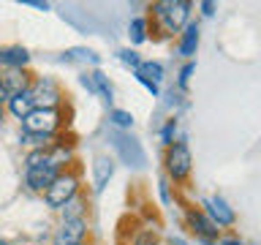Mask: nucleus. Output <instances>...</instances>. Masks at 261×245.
I'll use <instances>...</instances> for the list:
<instances>
[{"label":"nucleus","instance_id":"1","mask_svg":"<svg viewBox=\"0 0 261 245\" xmlns=\"http://www.w3.org/2000/svg\"><path fill=\"white\" fill-rule=\"evenodd\" d=\"M193 3L188 0H161V3H152V22L166 33V36H174L188 24V16H191Z\"/></svg>","mask_w":261,"mask_h":245},{"label":"nucleus","instance_id":"2","mask_svg":"<svg viewBox=\"0 0 261 245\" xmlns=\"http://www.w3.org/2000/svg\"><path fill=\"white\" fill-rule=\"evenodd\" d=\"M79 193V169L73 166H65L60 175L55 177V183L44 191V202L49 210H60L65 202H71L73 196Z\"/></svg>","mask_w":261,"mask_h":245},{"label":"nucleus","instance_id":"3","mask_svg":"<svg viewBox=\"0 0 261 245\" xmlns=\"http://www.w3.org/2000/svg\"><path fill=\"white\" fill-rule=\"evenodd\" d=\"M63 122H68V120H65V112L60 106H55V109H33L22 120V131L24 134H38V136L55 139L63 131Z\"/></svg>","mask_w":261,"mask_h":245},{"label":"nucleus","instance_id":"4","mask_svg":"<svg viewBox=\"0 0 261 245\" xmlns=\"http://www.w3.org/2000/svg\"><path fill=\"white\" fill-rule=\"evenodd\" d=\"M163 166H166V180H174L177 185L188 183L191 177V169H193V158H191V150H188L185 142H174L171 147H166V158H163Z\"/></svg>","mask_w":261,"mask_h":245},{"label":"nucleus","instance_id":"5","mask_svg":"<svg viewBox=\"0 0 261 245\" xmlns=\"http://www.w3.org/2000/svg\"><path fill=\"white\" fill-rule=\"evenodd\" d=\"M185 224L196 234V240L204 242V245H215L220 240V229L212 224V220L204 215V210H199V207H185Z\"/></svg>","mask_w":261,"mask_h":245},{"label":"nucleus","instance_id":"6","mask_svg":"<svg viewBox=\"0 0 261 245\" xmlns=\"http://www.w3.org/2000/svg\"><path fill=\"white\" fill-rule=\"evenodd\" d=\"M65 166H60V163H55L52 158H46L44 163H36V166H28L24 169V183H28L30 191L36 193H44L49 185L55 183V177L60 175Z\"/></svg>","mask_w":261,"mask_h":245},{"label":"nucleus","instance_id":"7","mask_svg":"<svg viewBox=\"0 0 261 245\" xmlns=\"http://www.w3.org/2000/svg\"><path fill=\"white\" fill-rule=\"evenodd\" d=\"M30 93H33V101H36V109H55L60 106L63 101V90L55 79L49 77H38L30 82Z\"/></svg>","mask_w":261,"mask_h":245},{"label":"nucleus","instance_id":"8","mask_svg":"<svg viewBox=\"0 0 261 245\" xmlns=\"http://www.w3.org/2000/svg\"><path fill=\"white\" fill-rule=\"evenodd\" d=\"M30 82H33V74L24 68H0V104L16 93H22V90H28Z\"/></svg>","mask_w":261,"mask_h":245},{"label":"nucleus","instance_id":"9","mask_svg":"<svg viewBox=\"0 0 261 245\" xmlns=\"http://www.w3.org/2000/svg\"><path fill=\"white\" fill-rule=\"evenodd\" d=\"M204 215H207L218 229H228L237 224V212L228 207V202L223 196H207L204 199Z\"/></svg>","mask_w":261,"mask_h":245},{"label":"nucleus","instance_id":"10","mask_svg":"<svg viewBox=\"0 0 261 245\" xmlns=\"http://www.w3.org/2000/svg\"><path fill=\"white\" fill-rule=\"evenodd\" d=\"M114 147H117L120 158L125 161L128 166H144V150H142V144H139L134 136L117 131V134H114Z\"/></svg>","mask_w":261,"mask_h":245},{"label":"nucleus","instance_id":"11","mask_svg":"<svg viewBox=\"0 0 261 245\" xmlns=\"http://www.w3.org/2000/svg\"><path fill=\"white\" fill-rule=\"evenodd\" d=\"M85 237H87V218L63 220L55 234V245H79L85 242Z\"/></svg>","mask_w":261,"mask_h":245},{"label":"nucleus","instance_id":"12","mask_svg":"<svg viewBox=\"0 0 261 245\" xmlns=\"http://www.w3.org/2000/svg\"><path fill=\"white\" fill-rule=\"evenodd\" d=\"M199 38H201L199 24H196V22H188L185 28H182V33H179V44H177L179 55H182V57H193L196 49H199Z\"/></svg>","mask_w":261,"mask_h":245},{"label":"nucleus","instance_id":"13","mask_svg":"<svg viewBox=\"0 0 261 245\" xmlns=\"http://www.w3.org/2000/svg\"><path fill=\"white\" fill-rule=\"evenodd\" d=\"M93 177H95V193H101L109 180L114 177V158L109 155H98L95 163H93Z\"/></svg>","mask_w":261,"mask_h":245},{"label":"nucleus","instance_id":"14","mask_svg":"<svg viewBox=\"0 0 261 245\" xmlns=\"http://www.w3.org/2000/svg\"><path fill=\"white\" fill-rule=\"evenodd\" d=\"M8 109H11V114H14V117H19V120H24V117H28V114H30L33 109H36V101H33V93H30V87L8 98Z\"/></svg>","mask_w":261,"mask_h":245},{"label":"nucleus","instance_id":"15","mask_svg":"<svg viewBox=\"0 0 261 245\" xmlns=\"http://www.w3.org/2000/svg\"><path fill=\"white\" fill-rule=\"evenodd\" d=\"M28 63H30V55L22 46L0 49V68H24Z\"/></svg>","mask_w":261,"mask_h":245},{"label":"nucleus","instance_id":"16","mask_svg":"<svg viewBox=\"0 0 261 245\" xmlns=\"http://www.w3.org/2000/svg\"><path fill=\"white\" fill-rule=\"evenodd\" d=\"M134 74H136L139 82H152V85H161V79H163V65L155 63V60H142V63L134 68Z\"/></svg>","mask_w":261,"mask_h":245},{"label":"nucleus","instance_id":"17","mask_svg":"<svg viewBox=\"0 0 261 245\" xmlns=\"http://www.w3.org/2000/svg\"><path fill=\"white\" fill-rule=\"evenodd\" d=\"M85 204H87V196H82V193H76L71 202H65L63 207H60V215H63V220H73V218H85Z\"/></svg>","mask_w":261,"mask_h":245},{"label":"nucleus","instance_id":"18","mask_svg":"<svg viewBox=\"0 0 261 245\" xmlns=\"http://www.w3.org/2000/svg\"><path fill=\"white\" fill-rule=\"evenodd\" d=\"M147 28H150V19H144V16H136L134 22H130V28H128V36L134 44H144L147 41Z\"/></svg>","mask_w":261,"mask_h":245},{"label":"nucleus","instance_id":"19","mask_svg":"<svg viewBox=\"0 0 261 245\" xmlns=\"http://www.w3.org/2000/svg\"><path fill=\"white\" fill-rule=\"evenodd\" d=\"M90 79H93V93L103 95L106 101H112L114 90H112V85H109V79H106V77H103L101 71H93V74H90Z\"/></svg>","mask_w":261,"mask_h":245},{"label":"nucleus","instance_id":"20","mask_svg":"<svg viewBox=\"0 0 261 245\" xmlns=\"http://www.w3.org/2000/svg\"><path fill=\"white\" fill-rule=\"evenodd\" d=\"M130 245H161L158 229H139V232L130 237Z\"/></svg>","mask_w":261,"mask_h":245},{"label":"nucleus","instance_id":"21","mask_svg":"<svg viewBox=\"0 0 261 245\" xmlns=\"http://www.w3.org/2000/svg\"><path fill=\"white\" fill-rule=\"evenodd\" d=\"M109 120H112L117 128H122V131H128L130 126H134V114L125 112V109H112V112H109Z\"/></svg>","mask_w":261,"mask_h":245},{"label":"nucleus","instance_id":"22","mask_svg":"<svg viewBox=\"0 0 261 245\" xmlns=\"http://www.w3.org/2000/svg\"><path fill=\"white\" fill-rule=\"evenodd\" d=\"M174 134H177V120H169L166 126H163V131H161V142L166 147H171L174 144Z\"/></svg>","mask_w":261,"mask_h":245},{"label":"nucleus","instance_id":"23","mask_svg":"<svg viewBox=\"0 0 261 245\" xmlns=\"http://www.w3.org/2000/svg\"><path fill=\"white\" fill-rule=\"evenodd\" d=\"M120 60L125 65H130V68H136V65L142 63V57H139L136 49H120Z\"/></svg>","mask_w":261,"mask_h":245},{"label":"nucleus","instance_id":"24","mask_svg":"<svg viewBox=\"0 0 261 245\" xmlns=\"http://www.w3.org/2000/svg\"><path fill=\"white\" fill-rule=\"evenodd\" d=\"M196 71V63H185L182 71H179V87H188V79H191V74Z\"/></svg>","mask_w":261,"mask_h":245},{"label":"nucleus","instance_id":"25","mask_svg":"<svg viewBox=\"0 0 261 245\" xmlns=\"http://www.w3.org/2000/svg\"><path fill=\"white\" fill-rule=\"evenodd\" d=\"M158 188H161V199H163V204H171V191H169V180H166V177H161Z\"/></svg>","mask_w":261,"mask_h":245},{"label":"nucleus","instance_id":"26","mask_svg":"<svg viewBox=\"0 0 261 245\" xmlns=\"http://www.w3.org/2000/svg\"><path fill=\"white\" fill-rule=\"evenodd\" d=\"M24 6H33V8H41V11H49V3H41V0H24Z\"/></svg>","mask_w":261,"mask_h":245},{"label":"nucleus","instance_id":"27","mask_svg":"<svg viewBox=\"0 0 261 245\" xmlns=\"http://www.w3.org/2000/svg\"><path fill=\"white\" fill-rule=\"evenodd\" d=\"M220 245H245L240 237H223V240H220Z\"/></svg>","mask_w":261,"mask_h":245},{"label":"nucleus","instance_id":"28","mask_svg":"<svg viewBox=\"0 0 261 245\" xmlns=\"http://www.w3.org/2000/svg\"><path fill=\"white\" fill-rule=\"evenodd\" d=\"M201 11H204V16H212L215 14V3H201Z\"/></svg>","mask_w":261,"mask_h":245},{"label":"nucleus","instance_id":"29","mask_svg":"<svg viewBox=\"0 0 261 245\" xmlns=\"http://www.w3.org/2000/svg\"><path fill=\"white\" fill-rule=\"evenodd\" d=\"M3 114H6V106L0 104V122H3Z\"/></svg>","mask_w":261,"mask_h":245},{"label":"nucleus","instance_id":"30","mask_svg":"<svg viewBox=\"0 0 261 245\" xmlns=\"http://www.w3.org/2000/svg\"><path fill=\"white\" fill-rule=\"evenodd\" d=\"M171 245H185L182 240H171Z\"/></svg>","mask_w":261,"mask_h":245},{"label":"nucleus","instance_id":"31","mask_svg":"<svg viewBox=\"0 0 261 245\" xmlns=\"http://www.w3.org/2000/svg\"><path fill=\"white\" fill-rule=\"evenodd\" d=\"M0 245H8V242H6V240H0Z\"/></svg>","mask_w":261,"mask_h":245},{"label":"nucleus","instance_id":"32","mask_svg":"<svg viewBox=\"0 0 261 245\" xmlns=\"http://www.w3.org/2000/svg\"><path fill=\"white\" fill-rule=\"evenodd\" d=\"M79 245H87V242H79Z\"/></svg>","mask_w":261,"mask_h":245}]
</instances>
